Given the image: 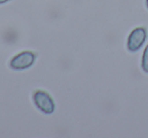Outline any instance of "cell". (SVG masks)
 I'll use <instances>...</instances> for the list:
<instances>
[{"instance_id": "6da1fadb", "label": "cell", "mask_w": 148, "mask_h": 138, "mask_svg": "<svg viewBox=\"0 0 148 138\" xmlns=\"http://www.w3.org/2000/svg\"><path fill=\"white\" fill-rule=\"evenodd\" d=\"M33 101L37 109L46 115H51L55 112L56 105L53 97L45 91H36L33 93Z\"/></svg>"}, {"instance_id": "7a4b0ae2", "label": "cell", "mask_w": 148, "mask_h": 138, "mask_svg": "<svg viewBox=\"0 0 148 138\" xmlns=\"http://www.w3.org/2000/svg\"><path fill=\"white\" fill-rule=\"evenodd\" d=\"M37 59V55L32 51L19 52L11 58L9 61V67L13 70H25L32 67Z\"/></svg>"}, {"instance_id": "3957f363", "label": "cell", "mask_w": 148, "mask_h": 138, "mask_svg": "<svg viewBox=\"0 0 148 138\" xmlns=\"http://www.w3.org/2000/svg\"><path fill=\"white\" fill-rule=\"evenodd\" d=\"M147 38V32L145 27H136L130 33L127 41V48L130 52L135 53L139 51Z\"/></svg>"}, {"instance_id": "277c9868", "label": "cell", "mask_w": 148, "mask_h": 138, "mask_svg": "<svg viewBox=\"0 0 148 138\" xmlns=\"http://www.w3.org/2000/svg\"><path fill=\"white\" fill-rule=\"evenodd\" d=\"M141 67L144 72L148 73V45L146 46L145 50H144V52H143V55H142Z\"/></svg>"}, {"instance_id": "5b68a950", "label": "cell", "mask_w": 148, "mask_h": 138, "mask_svg": "<svg viewBox=\"0 0 148 138\" xmlns=\"http://www.w3.org/2000/svg\"><path fill=\"white\" fill-rule=\"evenodd\" d=\"M10 0H0V4H5V3L9 2Z\"/></svg>"}, {"instance_id": "8992f818", "label": "cell", "mask_w": 148, "mask_h": 138, "mask_svg": "<svg viewBox=\"0 0 148 138\" xmlns=\"http://www.w3.org/2000/svg\"><path fill=\"white\" fill-rule=\"evenodd\" d=\"M146 6H147V8H148V0H146Z\"/></svg>"}]
</instances>
